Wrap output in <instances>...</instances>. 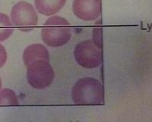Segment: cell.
<instances>
[{"label": "cell", "mask_w": 152, "mask_h": 122, "mask_svg": "<svg viewBox=\"0 0 152 122\" xmlns=\"http://www.w3.org/2000/svg\"><path fill=\"white\" fill-rule=\"evenodd\" d=\"M18 100L15 92L10 89H3L0 91V106L18 105Z\"/></svg>", "instance_id": "10"}, {"label": "cell", "mask_w": 152, "mask_h": 122, "mask_svg": "<svg viewBox=\"0 0 152 122\" xmlns=\"http://www.w3.org/2000/svg\"><path fill=\"white\" fill-rule=\"evenodd\" d=\"M67 0H34L37 12L44 16H53L66 5Z\"/></svg>", "instance_id": "8"}, {"label": "cell", "mask_w": 152, "mask_h": 122, "mask_svg": "<svg viewBox=\"0 0 152 122\" xmlns=\"http://www.w3.org/2000/svg\"><path fill=\"white\" fill-rule=\"evenodd\" d=\"M72 98L76 105L104 104V88L97 79L85 77L78 79L72 89Z\"/></svg>", "instance_id": "1"}, {"label": "cell", "mask_w": 152, "mask_h": 122, "mask_svg": "<svg viewBox=\"0 0 152 122\" xmlns=\"http://www.w3.org/2000/svg\"><path fill=\"white\" fill-rule=\"evenodd\" d=\"M76 62L86 69H94L102 63V51L97 41L89 39L78 43L74 50Z\"/></svg>", "instance_id": "4"}, {"label": "cell", "mask_w": 152, "mask_h": 122, "mask_svg": "<svg viewBox=\"0 0 152 122\" xmlns=\"http://www.w3.org/2000/svg\"><path fill=\"white\" fill-rule=\"evenodd\" d=\"M13 32L14 28L9 16L0 12V42L9 38Z\"/></svg>", "instance_id": "9"}, {"label": "cell", "mask_w": 152, "mask_h": 122, "mask_svg": "<svg viewBox=\"0 0 152 122\" xmlns=\"http://www.w3.org/2000/svg\"><path fill=\"white\" fill-rule=\"evenodd\" d=\"M72 11L75 15L82 21H95L101 13V2L100 0H74Z\"/></svg>", "instance_id": "6"}, {"label": "cell", "mask_w": 152, "mask_h": 122, "mask_svg": "<svg viewBox=\"0 0 152 122\" xmlns=\"http://www.w3.org/2000/svg\"><path fill=\"white\" fill-rule=\"evenodd\" d=\"M41 37L44 44L49 47H62L72 37L70 23L64 18L53 15L43 24Z\"/></svg>", "instance_id": "2"}, {"label": "cell", "mask_w": 152, "mask_h": 122, "mask_svg": "<svg viewBox=\"0 0 152 122\" xmlns=\"http://www.w3.org/2000/svg\"><path fill=\"white\" fill-rule=\"evenodd\" d=\"M7 61V52L3 45L0 44V68L5 64Z\"/></svg>", "instance_id": "11"}, {"label": "cell", "mask_w": 152, "mask_h": 122, "mask_svg": "<svg viewBox=\"0 0 152 122\" xmlns=\"http://www.w3.org/2000/svg\"><path fill=\"white\" fill-rule=\"evenodd\" d=\"M2 88V80H1V79H0V89Z\"/></svg>", "instance_id": "12"}, {"label": "cell", "mask_w": 152, "mask_h": 122, "mask_svg": "<svg viewBox=\"0 0 152 122\" xmlns=\"http://www.w3.org/2000/svg\"><path fill=\"white\" fill-rule=\"evenodd\" d=\"M54 77L53 68L47 60H36L27 66V80L34 89L49 87L53 82Z\"/></svg>", "instance_id": "3"}, {"label": "cell", "mask_w": 152, "mask_h": 122, "mask_svg": "<svg viewBox=\"0 0 152 122\" xmlns=\"http://www.w3.org/2000/svg\"><path fill=\"white\" fill-rule=\"evenodd\" d=\"M36 60H50V53L43 44H31L25 48L23 53V61L26 66Z\"/></svg>", "instance_id": "7"}, {"label": "cell", "mask_w": 152, "mask_h": 122, "mask_svg": "<svg viewBox=\"0 0 152 122\" xmlns=\"http://www.w3.org/2000/svg\"><path fill=\"white\" fill-rule=\"evenodd\" d=\"M10 17L12 24L23 32L32 31L38 23V16L34 7L24 1L17 2L12 7Z\"/></svg>", "instance_id": "5"}]
</instances>
